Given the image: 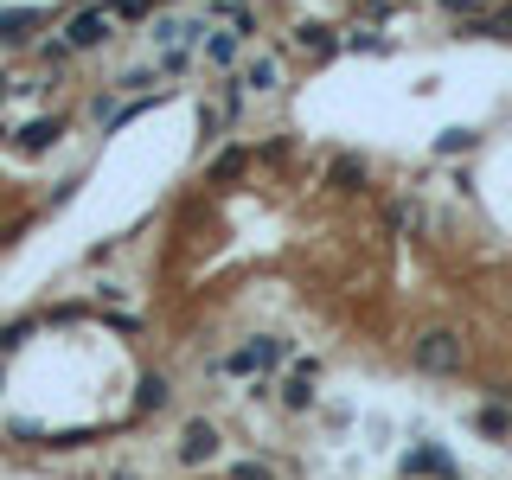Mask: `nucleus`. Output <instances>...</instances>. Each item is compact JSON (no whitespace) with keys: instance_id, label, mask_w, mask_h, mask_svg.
<instances>
[{"instance_id":"obj_20","label":"nucleus","mask_w":512,"mask_h":480,"mask_svg":"<svg viewBox=\"0 0 512 480\" xmlns=\"http://www.w3.org/2000/svg\"><path fill=\"white\" fill-rule=\"evenodd\" d=\"M231 480H276V474H269L263 461H237V468H231Z\"/></svg>"},{"instance_id":"obj_12","label":"nucleus","mask_w":512,"mask_h":480,"mask_svg":"<svg viewBox=\"0 0 512 480\" xmlns=\"http://www.w3.org/2000/svg\"><path fill=\"white\" fill-rule=\"evenodd\" d=\"M404 474H448V455L442 448H416V455H404Z\"/></svg>"},{"instance_id":"obj_17","label":"nucleus","mask_w":512,"mask_h":480,"mask_svg":"<svg viewBox=\"0 0 512 480\" xmlns=\"http://www.w3.org/2000/svg\"><path fill=\"white\" fill-rule=\"evenodd\" d=\"M154 7H160V0H109V13H116V20H148Z\"/></svg>"},{"instance_id":"obj_22","label":"nucleus","mask_w":512,"mask_h":480,"mask_svg":"<svg viewBox=\"0 0 512 480\" xmlns=\"http://www.w3.org/2000/svg\"><path fill=\"white\" fill-rule=\"evenodd\" d=\"M442 7H448V13H461V20H474V13H480L474 0H442Z\"/></svg>"},{"instance_id":"obj_9","label":"nucleus","mask_w":512,"mask_h":480,"mask_svg":"<svg viewBox=\"0 0 512 480\" xmlns=\"http://www.w3.org/2000/svg\"><path fill=\"white\" fill-rule=\"evenodd\" d=\"M327 186L333 192H359L365 186V160L359 154H340V160H333V173H327Z\"/></svg>"},{"instance_id":"obj_23","label":"nucleus","mask_w":512,"mask_h":480,"mask_svg":"<svg viewBox=\"0 0 512 480\" xmlns=\"http://www.w3.org/2000/svg\"><path fill=\"white\" fill-rule=\"evenodd\" d=\"M487 397H500V404H512V384L500 378V384H487Z\"/></svg>"},{"instance_id":"obj_10","label":"nucleus","mask_w":512,"mask_h":480,"mask_svg":"<svg viewBox=\"0 0 512 480\" xmlns=\"http://www.w3.org/2000/svg\"><path fill=\"white\" fill-rule=\"evenodd\" d=\"M237 84L256 90V96H269V90H276V58H250L244 71H237Z\"/></svg>"},{"instance_id":"obj_8","label":"nucleus","mask_w":512,"mask_h":480,"mask_svg":"<svg viewBox=\"0 0 512 480\" xmlns=\"http://www.w3.org/2000/svg\"><path fill=\"white\" fill-rule=\"evenodd\" d=\"M314 378H320V365L308 359V365H301L295 378L282 384V404H288V410H308V397H314Z\"/></svg>"},{"instance_id":"obj_13","label":"nucleus","mask_w":512,"mask_h":480,"mask_svg":"<svg viewBox=\"0 0 512 480\" xmlns=\"http://www.w3.org/2000/svg\"><path fill=\"white\" fill-rule=\"evenodd\" d=\"M250 167V148H224L218 160H212V180L224 186V180H237V173H244Z\"/></svg>"},{"instance_id":"obj_21","label":"nucleus","mask_w":512,"mask_h":480,"mask_svg":"<svg viewBox=\"0 0 512 480\" xmlns=\"http://www.w3.org/2000/svg\"><path fill=\"white\" fill-rule=\"evenodd\" d=\"M378 45H384L378 32H352V39H346V52H378Z\"/></svg>"},{"instance_id":"obj_2","label":"nucleus","mask_w":512,"mask_h":480,"mask_svg":"<svg viewBox=\"0 0 512 480\" xmlns=\"http://www.w3.org/2000/svg\"><path fill=\"white\" fill-rule=\"evenodd\" d=\"M109 32H116V13H109V0H90V7H77L71 20H64V45H71V52H96Z\"/></svg>"},{"instance_id":"obj_4","label":"nucleus","mask_w":512,"mask_h":480,"mask_svg":"<svg viewBox=\"0 0 512 480\" xmlns=\"http://www.w3.org/2000/svg\"><path fill=\"white\" fill-rule=\"evenodd\" d=\"M340 45H346V39H333V26H320V20H301V26H295V52L308 58V64H327Z\"/></svg>"},{"instance_id":"obj_6","label":"nucleus","mask_w":512,"mask_h":480,"mask_svg":"<svg viewBox=\"0 0 512 480\" xmlns=\"http://www.w3.org/2000/svg\"><path fill=\"white\" fill-rule=\"evenodd\" d=\"M212 455H218V429H212V423H186L180 461H186V468H199V461H212Z\"/></svg>"},{"instance_id":"obj_19","label":"nucleus","mask_w":512,"mask_h":480,"mask_svg":"<svg viewBox=\"0 0 512 480\" xmlns=\"http://www.w3.org/2000/svg\"><path fill=\"white\" fill-rule=\"evenodd\" d=\"M7 436H13V442H52L39 423H7Z\"/></svg>"},{"instance_id":"obj_11","label":"nucleus","mask_w":512,"mask_h":480,"mask_svg":"<svg viewBox=\"0 0 512 480\" xmlns=\"http://www.w3.org/2000/svg\"><path fill=\"white\" fill-rule=\"evenodd\" d=\"M173 404V384L160 378V372H148L141 378V391H135V410H167Z\"/></svg>"},{"instance_id":"obj_14","label":"nucleus","mask_w":512,"mask_h":480,"mask_svg":"<svg viewBox=\"0 0 512 480\" xmlns=\"http://www.w3.org/2000/svg\"><path fill=\"white\" fill-rule=\"evenodd\" d=\"M474 423H480V429H487V436H512V410H500V397H493V404H487V410H480V416H474Z\"/></svg>"},{"instance_id":"obj_1","label":"nucleus","mask_w":512,"mask_h":480,"mask_svg":"<svg viewBox=\"0 0 512 480\" xmlns=\"http://www.w3.org/2000/svg\"><path fill=\"white\" fill-rule=\"evenodd\" d=\"M410 365L429 372V378H455L461 365H468V340H461L455 327H429V333L410 340Z\"/></svg>"},{"instance_id":"obj_7","label":"nucleus","mask_w":512,"mask_h":480,"mask_svg":"<svg viewBox=\"0 0 512 480\" xmlns=\"http://www.w3.org/2000/svg\"><path fill=\"white\" fill-rule=\"evenodd\" d=\"M58 135H64V116H39V122H26V128H20V148H26V154H39V148H52Z\"/></svg>"},{"instance_id":"obj_16","label":"nucleus","mask_w":512,"mask_h":480,"mask_svg":"<svg viewBox=\"0 0 512 480\" xmlns=\"http://www.w3.org/2000/svg\"><path fill=\"white\" fill-rule=\"evenodd\" d=\"M474 141H480L474 128H442V135H436V154H468Z\"/></svg>"},{"instance_id":"obj_3","label":"nucleus","mask_w":512,"mask_h":480,"mask_svg":"<svg viewBox=\"0 0 512 480\" xmlns=\"http://www.w3.org/2000/svg\"><path fill=\"white\" fill-rule=\"evenodd\" d=\"M282 359H288V340H250L224 359V372H276Z\"/></svg>"},{"instance_id":"obj_15","label":"nucleus","mask_w":512,"mask_h":480,"mask_svg":"<svg viewBox=\"0 0 512 480\" xmlns=\"http://www.w3.org/2000/svg\"><path fill=\"white\" fill-rule=\"evenodd\" d=\"M237 39H244V32H212V39H205V58H212V64H231L237 58Z\"/></svg>"},{"instance_id":"obj_5","label":"nucleus","mask_w":512,"mask_h":480,"mask_svg":"<svg viewBox=\"0 0 512 480\" xmlns=\"http://www.w3.org/2000/svg\"><path fill=\"white\" fill-rule=\"evenodd\" d=\"M45 26V7H0V45H26Z\"/></svg>"},{"instance_id":"obj_18","label":"nucleus","mask_w":512,"mask_h":480,"mask_svg":"<svg viewBox=\"0 0 512 480\" xmlns=\"http://www.w3.org/2000/svg\"><path fill=\"white\" fill-rule=\"evenodd\" d=\"M26 333H32V320H13V327H0V352H13V346L26 340Z\"/></svg>"}]
</instances>
